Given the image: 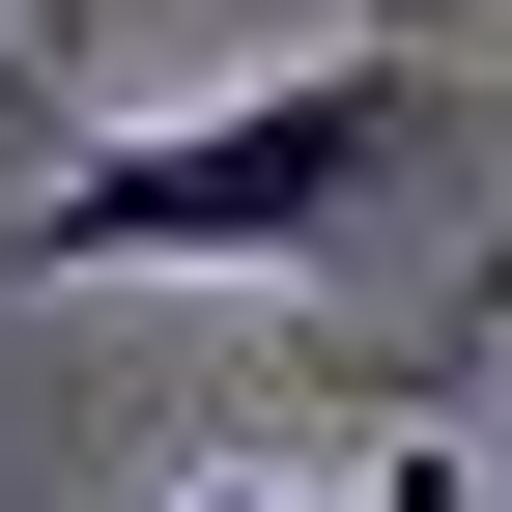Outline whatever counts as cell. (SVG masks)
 Masks as SVG:
<instances>
[{"label": "cell", "instance_id": "cell-4", "mask_svg": "<svg viewBox=\"0 0 512 512\" xmlns=\"http://www.w3.org/2000/svg\"><path fill=\"white\" fill-rule=\"evenodd\" d=\"M370 29H427V0H370Z\"/></svg>", "mask_w": 512, "mask_h": 512}, {"label": "cell", "instance_id": "cell-3", "mask_svg": "<svg viewBox=\"0 0 512 512\" xmlns=\"http://www.w3.org/2000/svg\"><path fill=\"white\" fill-rule=\"evenodd\" d=\"M0 143H57V0H0Z\"/></svg>", "mask_w": 512, "mask_h": 512}, {"label": "cell", "instance_id": "cell-1", "mask_svg": "<svg viewBox=\"0 0 512 512\" xmlns=\"http://www.w3.org/2000/svg\"><path fill=\"white\" fill-rule=\"evenodd\" d=\"M427 143H456V86H427V29H342V57H256V86L143 114V143H57L29 200H0V285H285V256L399 228Z\"/></svg>", "mask_w": 512, "mask_h": 512}, {"label": "cell", "instance_id": "cell-2", "mask_svg": "<svg viewBox=\"0 0 512 512\" xmlns=\"http://www.w3.org/2000/svg\"><path fill=\"white\" fill-rule=\"evenodd\" d=\"M171 512H456L427 456H370V484H285V456H228V484H171Z\"/></svg>", "mask_w": 512, "mask_h": 512}]
</instances>
